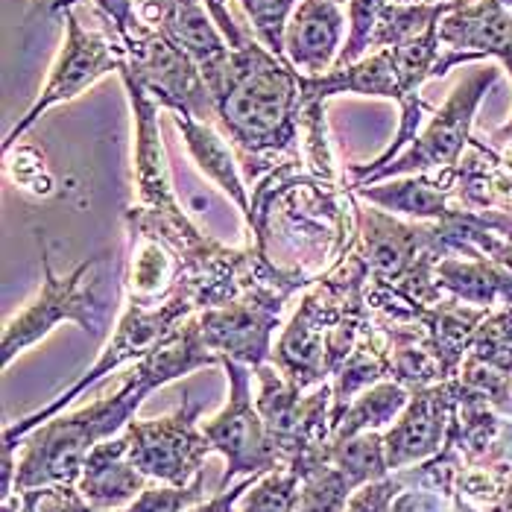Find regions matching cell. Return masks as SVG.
Returning a JSON list of instances; mask_svg holds the SVG:
<instances>
[{"label":"cell","instance_id":"obj_1","mask_svg":"<svg viewBox=\"0 0 512 512\" xmlns=\"http://www.w3.org/2000/svg\"><path fill=\"white\" fill-rule=\"evenodd\" d=\"M217 123L246 158L290 150L302 126V74L258 39L232 50L229 77L217 91Z\"/></svg>","mask_w":512,"mask_h":512},{"label":"cell","instance_id":"obj_2","mask_svg":"<svg viewBox=\"0 0 512 512\" xmlns=\"http://www.w3.org/2000/svg\"><path fill=\"white\" fill-rule=\"evenodd\" d=\"M156 387V378L138 363V369L126 378L118 395L103 398L85 410H77L71 416H59L56 422L41 425L39 431L27 439L24 457L15 466V489L12 492L77 483L88 454L100 442L123 431L132 422V413Z\"/></svg>","mask_w":512,"mask_h":512},{"label":"cell","instance_id":"obj_3","mask_svg":"<svg viewBox=\"0 0 512 512\" xmlns=\"http://www.w3.org/2000/svg\"><path fill=\"white\" fill-rule=\"evenodd\" d=\"M123 50L126 65L120 74L135 79L158 106L170 112H185L199 120H217V100L197 62L161 30L150 27L144 18L132 21L120 36H112Z\"/></svg>","mask_w":512,"mask_h":512},{"label":"cell","instance_id":"obj_4","mask_svg":"<svg viewBox=\"0 0 512 512\" xmlns=\"http://www.w3.org/2000/svg\"><path fill=\"white\" fill-rule=\"evenodd\" d=\"M97 264L100 258H88L74 273L59 278L50 270V261L44 255V281H41L39 299L30 302L3 331V366H9L15 355H21L33 343L44 340L65 319L77 322L82 331L91 334L103 331L106 305L100 299L97 281L91 278V270Z\"/></svg>","mask_w":512,"mask_h":512},{"label":"cell","instance_id":"obj_5","mask_svg":"<svg viewBox=\"0 0 512 512\" xmlns=\"http://www.w3.org/2000/svg\"><path fill=\"white\" fill-rule=\"evenodd\" d=\"M498 82L495 68H480L472 77H466L448 97V103L436 112L431 123L416 135V141L393 161H387L378 170H369L363 176H357V188H369L381 179H393V176H419L428 170H451L457 164V158L463 153V147L472 141V120L483 94Z\"/></svg>","mask_w":512,"mask_h":512},{"label":"cell","instance_id":"obj_6","mask_svg":"<svg viewBox=\"0 0 512 512\" xmlns=\"http://www.w3.org/2000/svg\"><path fill=\"white\" fill-rule=\"evenodd\" d=\"M202 404L182 395V404L153 422H129L123 436L129 442V460L161 483L170 486H188L202 474L205 457L214 451L205 431L199 428Z\"/></svg>","mask_w":512,"mask_h":512},{"label":"cell","instance_id":"obj_7","mask_svg":"<svg viewBox=\"0 0 512 512\" xmlns=\"http://www.w3.org/2000/svg\"><path fill=\"white\" fill-rule=\"evenodd\" d=\"M223 366L229 372V401L211 422L202 425L211 448L226 457L220 489H226L237 474H252V477L270 474L278 463V451L270 439L267 422L252 404L246 363L223 357Z\"/></svg>","mask_w":512,"mask_h":512},{"label":"cell","instance_id":"obj_8","mask_svg":"<svg viewBox=\"0 0 512 512\" xmlns=\"http://www.w3.org/2000/svg\"><path fill=\"white\" fill-rule=\"evenodd\" d=\"M65 24H68V36H65V44H62V50H59L53 68H50V77L41 85L39 97H36V103L30 106V112L18 120V123L12 126V132L6 135V141H3V150H6V153L18 144V138H21V135L47 112V109L74 100V97H79L85 88H91L94 82H100L106 74L120 71V68L126 65L118 41L103 36V33H97V30H85V27L79 24L77 15H74V9L65 12Z\"/></svg>","mask_w":512,"mask_h":512},{"label":"cell","instance_id":"obj_9","mask_svg":"<svg viewBox=\"0 0 512 512\" xmlns=\"http://www.w3.org/2000/svg\"><path fill=\"white\" fill-rule=\"evenodd\" d=\"M442 56L434 77H445L454 65L477 62L486 56L501 59L512 74V9L498 0H457L454 9L439 21Z\"/></svg>","mask_w":512,"mask_h":512},{"label":"cell","instance_id":"obj_10","mask_svg":"<svg viewBox=\"0 0 512 512\" xmlns=\"http://www.w3.org/2000/svg\"><path fill=\"white\" fill-rule=\"evenodd\" d=\"M346 15L340 3L331 0H302L287 24L284 59L302 77H322L337 65L343 50Z\"/></svg>","mask_w":512,"mask_h":512},{"label":"cell","instance_id":"obj_11","mask_svg":"<svg viewBox=\"0 0 512 512\" xmlns=\"http://www.w3.org/2000/svg\"><path fill=\"white\" fill-rule=\"evenodd\" d=\"M77 483L91 507L100 512H115L132 504L147 489V474L129 460V442L120 431V436L100 442L88 454Z\"/></svg>","mask_w":512,"mask_h":512},{"label":"cell","instance_id":"obj_12","mask_svg":"<svg viewBox=\"0 0 512 512\" xmlns=\"http://www.w3.org/2000/svg\"><path fill=\"white\" fill-rule=\"evenodd\" d=\"M445 416H448L445 390H428V393L413 395L407 401L401 419L393 425V431L384 436L387 466L404 469L410 463L431 457L442 442Z\"/></svg>","mask_w":512,"mask_h":512},{"label":"cell","instance_id":"obj_13","mask_svg":"<svg viewBox=\"0 0 512 512\" xmlns=\"http://www.w3.org/2000/svg\"><path fill=\"white\" fill-rule=\"evenodd\" d=\"M173 123L182 132V141L188 147V153L194 156L197 167L229 197L235 199L237 208L243 214H249V199H246V188L237 170V161L232 156V147L226 144V138L214 129V123L199 120L185 112H173Z\"/></svg>","mask_w":512,"mask_h":512},{"label":"cell","instance_id":"obj_14","mask_svg":"<svg viewBox=\"0 0 512 512\" xmlns=\"http://www.w3.org/2000/svg\"><path fill=\"white\" fill-rule=\"evenodd\" d=\"M407 393L398 387V384H381L375 390L357 398L355 404H349L343 410V416L337 419L334 425V445L337 442H349L360 434H369V431H378L384 428L387 422H393L395 416L407 407Z\"/></svg>","mask_w":512,"mask_h":512},{"label":"cell","instance_id":"obj_15","mask_svg":"<svg viewBox=\"0 0 512 512\" xmlns=\"http://www.w3.org/2000/svg\"><path fill=\"white\" fill-rule=\"evenodd\" d=\"M369 202H378L390 211L413 214V217H439L445 211V191L439 185L419 176H407L398 182H387L381 188H357Z\"/></svg>","mask_w":512,"mask_h":512},{"label":"cell","instance_id":"obj_16","mask_svg":"<svg viewBox=\"0 0 512 512\" xmlns=\"http://www.w3.org/2000/svg\"><path fill=\"white\" fill-rule=\"evenodd\" d=\"M240 9L246 12L255 39L261 41L273 56L284 59V36L287 24L296 12L299 0H237ZM287 62V59H284Z\"/></svg>","mask_w":512,"mask_h":512},{"label":"cell","instance_id":"obj_17","mask_svg":"<svg viewBox=\"0 0 512 512\" xmlns=\"http://www.w3.org/2000/svg\"><path fill=\"white\" fill-rule=\"evenodd\" d=\"M302 495V477L293 469H276L261 477L249 495H243L240 512H296Z\"/></svg>","mask_w":512,"mask_h":512},{"label":"cell","instance_id":"obj_18","mask_svg":"<svg viewBox=\"0 0 512 512\" xmlns=\"http://www.w3.org/2000/svg\"><path fill=\"white\" fill-rule=\"evenodd\" d=\"M202 489H205L202 474L188 486H170V483L147 486L129 507L115 512H188L191 507L202 504Z\"/></svg>","mask_w":512,"mask_h":512},{"label":"cell","instance_id":"obj_19","mask_svg":"<svg viewBox=\"0 0 512 512\" xmlns=\"http://www.w3.org/2000/svg\"><path fill=\"white\" fill-rule=\"evenodd\" d=\"M404 480H407V474H398V477H381L375 483L360 486L343 512H393L390 504L404 489Z\"/></svg>","mask_w":512,"mask_h":512},{"label":"cell","instance_id":"obj_20","mask_svg":"<svg viewBox=\"0 0 512 512\" xmlns=\"http://www.w3.org/2000/svg\"><path fill=\"white\" fill-rule=\"evenodd\" d=\"M94 6H97L100 18L106 21V27L112 30V36H120L132 21L141 18L135 0H94Z\"/></svg>","mask_w":512,"mask_h":512},{"label":"cell","instance_id":"obj_21","mask_svg":"<svg viewBox=\"0 0 512 512\" xmlns=\"http://www.w3.org/2000/svg\"><path fill=\"white\" fill-rule=\"evenodd\" d=\"M255 480H258V477H252V474H249L243 483H237L235 489H229V492L223 489V492H220V495H214L211 501H202V504L191 507L188 512H235V504L243 498V495H246V492H249V486H255Z\"/></svg>","mask_w":512,"mask_h":512},{"label":"cell","instance_id":"obj_22","mask_svg":"<svg viewBox=\"0 0 512 512\" xmlns=\"http://www.w3.org/2000/svg\"><path fill=\"white\" fill-rule=\"evenodd\" d=\"M393 512H442V504L436 495L428 492H401L398 501L393 504Z\"/></svg>","mask_w":512,"mask_h":512},{"label":"cell","instance_id":"obj_23","mask_svg":"<svg viewBox=\"0 0 512 512\" xmlns=\"http://www.w3.org/2000/svg\"><path fill=\"white\" fill-rule=\"evenodd\" d=\"M82 0H33V9L36 12H44V15H53V12H68L79 6Z\"/></svg>","mask_w":512,"mask_h":512},{"label":"cell","instance_id":"obj_24","mask_svg":"<svg viewBox=\"0 0 512 512\" xmlns=\"http://www.w3.org/2000/svg\"><path fill=\"white\" fill-rule=\"evenodd\" d=\"M395 3H422V6H439V3H451V0H395Z\"/></svg>","mask_w":512,"mask_h":512},{"label":"cell","instance_id":"obj_25","mask_svg":"<svg viewBox=\"0 0 512 512\" xmlns=\"http://www.w3.org/2000/svg\"><path fill=\"white\" fill-rule=\"evenodd\" d=\"M504 132H512V120H510V123H507V129H504Z\"/></svg>","mask_w":512,"mask_h":512},{"label":"cell","instance_id":"obj_26","mask_svg":"<svg viewBox=\"0 0 512 512\" xmlns=\"http://www.w3.org/2000/svg\"><path fill=\"white\" fill-rule=\"evenodd\" d=\"M331 3H340V6H343V3H346V0H331Z\"/></svg>","mask_w":512,"mask_h":512}]
</instances>
